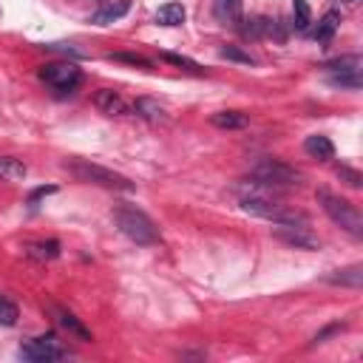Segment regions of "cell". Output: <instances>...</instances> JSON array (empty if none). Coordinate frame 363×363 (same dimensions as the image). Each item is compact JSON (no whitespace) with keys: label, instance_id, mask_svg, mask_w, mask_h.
Listing matches in <instances>:
<instances>
[{"label":"cell","instance_id":"17","mask_svg":"<svg viewBox=\"0 0 363 363\" xmlns=\"http://www.w3.org/2000/svg\"><path fill=\"white\" fill-rule=\"evenodd\" d=\"M337 26H340V9H332V11H326V14L320 17L318 28H315V40H318V43H329V40L335 37Z\"/></svg>","mask_w":363,"mask_h":363},{"label":"cell","instance_id":"29","mask_svg":"<svg viewBox=\"0 0 363 363\" xmlns=\"http://www.w3.org/2000/svg\"><path fill=\"white\" fill-rule=\"evenodd\" d=\"M337 3H340V6H343V9H354V6H357V3H360V0H337Z\"/></svg>","mask_w":363,"mask_h":363},{"label":"cell","instance_id":"12","mask_svg":"<svg viewBox=\"0 0 363 363\" xmlns=\"http://www.w3.org/2000/svg\"><path fill=\"white\" fill-rule=\"evenodd\" d=\"M303 150H306L312 159H320V162L335 159V145H332L329 136H323V133H312V136H306Z\"/></svg>","mask_w":363,"mask_h":363},{"label":"cell","instance_id":"25","mask_svg":"<svg viewBox=\"0 0 363 363\" xmlns=\"http://www.w3.org/2000/svg\"><path fill=\"white\" fill-rule=\"evenodd\" d=\"M14 323H17V306L0 298V326H14Z\"/></svg>","mask_w":363,"mask_h":363},{"label":"cell","instance_id":"21","mask_svg":"<svg viewBox=\"0 0 363 363\" xmlns=\"http://www.w3.org/2000/svg\"><path fill=\"white\" fill-rule=\"evenodd\" d=\"M332 284H343V286H360L363 284V267H346V269H337L335 275H329Z\"/></svg>","mask_w":363,"mask_h":363},{"label":"cell","instance_id":"1","mask_svg":"<svg viewBox=\"0 0 363 363\" xmlns=\"http://www.w3.org/2000/svg\"><path fill=\"white\" fill-rule=\"evenodd\" d=\"M252 187H255V184H252ZM241 210H244V213H252V216H258V218H267V221H272V224H303V221H306L303 213H298V210H292V207H286V204L269 199L267 190H261V187H255V190H250L247 196H241Z\"/></svg>","mask_w":363,"mask_h":363},{"label":"cell","instance_id":"23","mask_svg":"<svg viewBox=\"0 0 363 363\" xmlns=\"http://www.w3.org/2000/svg\"><path fill=\"white\" fill-rule=\"evenodd\" d=\"M164 62H170V65H179V68H187V71H196V74H201V65L199 62H193L190 57H182V54H170V51H162L159 54Z\"/></svg>","mask_w":363,"mask_h":363},{"label":"cell","instance_id":"20","mask_svg":"<svg viewBox=\"0 0 363 363\" xmlns=\"http://www.w3.org/2000/svg\"><path fill=\"white\" fill-rule=\"evenodd\" d=\"M26 164L11 159V156H0V182H20L26 179Z\"/></svg>","mask_w":363,"mask_h":363},{"label":"cell","instance_id":"10","mask_svg":"<svg viewBox=\"0 0 363 363\" xmlns=\"http://www.w3.org/2000/svg\"><path fill=\"white\" fill-rule=\"evenodd\" d=\"M94 105L96 111H102L105 116H125L130 111V102L119 94V91H111V88H99L94 94Z\"/></svg>","mask_w":363,"mask_h":363},{"label":"cell","instance_id":"9","mask_svg":"<svg viewBox=\"0 0 363 363\" xmlns=\"http://www.w3.org/2000/svg\"><path fill=\"white\" fill-rule=\"evenodd\" d=\"M272 235H275L278 241L295 247V250H318V247H320V238L306 227V221H303V224H278V227L272 230Z\"/></svg>","mask_w":363,"mask_h":363},{"label":"cell","instance_id":"13","mask_svg":"<svg viewBox=\"0 0 363 363\" xmlns=\"http://www.w3.org/2000/svg\"><path fill=\"white\" fill-rule=\"evenodd\" d=\"M213 14L224 26H241V0H213Z\"/></svg>","mask_w":363,"mask_h":363},{"label":"cell","instance_id":"15","mask_svg":"<svg viewBox=\"0 0 363 363\" xmlns=\"http://www.w3.org/2000/svg\"><path fill=\"white\" fill-rule=\"evenodd\" d=\"M128 11H130V0L108 3V6H102L99 11H94V14H91V23H96V26H108V23L119 20L122 14H128Z\"/></svg>","mask_w":363,"mask_h":363},{"label":"cell","instance_id":"19","mask_svg":"<svg viewBox=\"0 0 363 363\" xmlns=\"http://www.w3.org/2000/svg\"><path fill=\"white\" fill-rule=\"evenodd\" d=\"M26 252L37 261H51L60 255V241H31L26 244Z\"/></svg>","mask_w":363,"mask_h":363},{"label":"cell","instance_id":"28","mask_svg":"<svg viewBox=\"0 0 363 363\" xmlns=\"http://www.w3.org/2000/svg\"><path fill=\"white\" fill-rule=\"evenodd\" d=\"M54 190H57L54 184H48V187H37V190L31 193V199H28V204H37V201H40L43 196H48V193H54Z\"/></svg>","mask_w":363,"mask_h":363},{"label":"cell","instance_id":"6","mask_svg":"<svg viewBox=\"0 0 363 363\" xmlns=\"http://www.w3.org/2000/svg\"><path fill=\"white\" fill-rule=\"evenodd\" d=\"M360 68H363L360 54H343V57L329 60V62L323 65L329 82L337 85V88H349V91H357V88H360V82H363Z\"/></svg>","mask_w":363,"mask_h":363},{"label":"cell","instance_id":"4","mask_svg":"<svg viewBox=\"0 0 363 363\" xmlns=\"http://www.w3.org/2000/svg\"><path fill=\"white\" fill-rule=\"evenodd\" d=\"M65 167L77 182H85V184H99V187H108V190H133L136 187L128 176L113 173V170H108L102 164H94L88 159H71V162H65Z\"/></svg>","mask_w":363,"mask_h":363},{"label":"cell","instance_id":"7","mask_svg":"<svg viewBox=\"0 0 363 363\" xmlns=\"http://www.w3.org/2000/svg\"><path fill=\"white\" fill-rule=\"evenodd\" d=\"M17 354H20L23 360L43 363V360H62V357H68V349L57 340V335H40V337L26 340Z\"/></svg>","mask_w":363,"mask_h":363},{"label":"cell","instance_id":"16","mask_svg":"<svg viewBox=\"0 0 363 363\" xmlns=\"http://www.w3.org/2000/svg\"><path fill=\"white\" fill-rule=\"evenodd\" d=\"M250 119H247V113H241V111H216L213 116H210V125H216V128H221V130H238V128H244Z\"/></svg>","mask_w":363,"mask_h":363},{"label":"cell","instance_id":"18","mask_svg":"<svg viewBox=\"0 0 363 363\" xmlns=\"http://www.w3.org/2000/svg\"><path fill=\"white\" fill-rule=\"evenodd\" d=\"M184 17H187V11H184V6L182 3H164L159 11H156V23L159 26H182L184 23Z\"/></svg>","mask_w":363,"mask_h":363},{"label":"cell","instance_id":"5","mask_svg":"<svg viewBox=\"0 0 363 363\" xmlns=\"http://www.w3.org/2000/svg\"><path fill=\"white\" fill-rule=\"evenodd\" d=\"M318 201H320L323 213H326L337 227H343V230L352 233L354 238L363 235V216L357 213V207H354L349 199H340V196H335V193H329V190H318Z\"/></svg>","mask_w":363,"mask_h":363},{"label":"cell","instance_id":"22","mask_svg":"<svg viewBox=\"0 0 363 363\" xmlns=\"http://www.w3.org/2000/svg\"><path fill=\"white\" fill-rule=\"evenodd\" d=\"M312 23V11L306 0H292V28L295 31H306Z\"/></svg>","mask_w":363,"mask_h":363},{"label":"cell","instance_id":"24","mask_svg":"<svg viewBox=\"0 0 363 363\" xmlns=\"http://www.w3.org/2000/svg\"><path fill=\"white\" fill-rule=\"evenodd\" d=\"M224 60H233V62H244V65H255V60L247 54V51H241V48H235V45H224L221 51H218Z\"/></svg>","mask_w":363,"mask_h":363},{"label":"cell","instance_id":"2","mask_svg":"<svg viewBox=\"0 0 363 363\" xmlns=\"http://www.w3.org/2000/svg\"><path fill=\"white\" fill-rule=\"evenodd\" d=\"M250 184L261 187V190H278V187H298L301 184V173L281 162V159H261L252 170H250Z\"/></svg>","mask_w":363,"mask_h":363},{"label":"cell","instance_id":"11","mask_svg":"<svg viewBox=\"0 0 363 363\" xmlns=\"http://www.w3.org/2000/svg\"><path fill=\"white\" fill-rule=\"evenodd\" d=\"M51 312H54L57 323H60L68 335H74V337H79V340H91V332L77 320V315H74V312H68L65 306H51Z\"/></svg>","mask_w":363,"mask_h":363},{"label":"cell","instance_id":"27","mask_svg":"<svg viewBox=\"0 0 363 363\" xmlns=\"http://www.w3.org/2000/svg\"><path fill=\"white\" fill-rule=\"evenodd\" d=\"M113 60H119V62H130V65H139V68H150V60H145L142 54H125V51H119V54H111Z\"/></svg>","mask_w":363,"mask_h":363},{"label":"cell","instance_id":"26","mask_svg":"<svg viewBox=\"0 0 363 363\" xmlns=\"http://www.w3.org/2000/svg\"><path fill=\"white\" fill-rule=\"evenodd\" d=\"M337 176L349 184V187H363V176L357 173V170H352V167H346V164H340L337 167Z\"/></svg>","mask_w":363,"mask_h":363},{"label":"cell","instance_id":"3","mask_svg":"<svg viewBox=\"0 0 363 363\" xmlns=\"http://www.w3.org/2000/svg\"><path fill=\"white\" fill-rule=\"evenodd\" d=\"M113 221H116V227L122 230V235H128L130 241H136V244H142V247L159 244V230H156V224H153L142 210H136V207H130V204H119V207L113 210Z\"/></svg>","mask_w":363,"mask_h":363},{"label":"cell","instance_id":"8","mask_svg":"<svg viewBox=\"0 0 363 363\" xmlns=\"http://www.w3.org/2000/svg\"><path fill=\"white\" fill-rule=\"evenodd\" d=\"M40 79L45 85H51L54 91H60V94H71L79 85L82 71L74 62H68V60L65 62H48V65L40 68Z\"/></svg>","mask_w":363,"mask_h":363},{"label":"cell","instance_id":"14","mask_svg":"<svg viewBox=\"0 0 363 363\" xmlns=\"http://www.w3.org/2000/svg\"><path fill=\"white\" fill-rule=\"evenodd\" d=\"M130 111H133L136 116L147 119V122H164V119H167V111H164V108H162L156 99H147V96L136 99V102L130 105Z\"/></svg>","mask_w":363,"mask_h":363}]
</instances>
